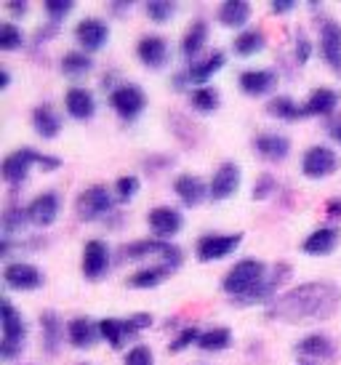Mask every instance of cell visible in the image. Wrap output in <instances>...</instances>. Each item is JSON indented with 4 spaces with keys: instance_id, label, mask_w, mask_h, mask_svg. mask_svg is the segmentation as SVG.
Returning a JSON list of instances; mask_svg holds the SVG:
<instances>
[{
    "instance_id": "6da1fadb",
    "label": "cell",
    "mask_w": 341,
    "mask_h": 365,
    "mask_svg": "<svg viewBox=\"0 0 341 365\" xmlns=\"http://www.w3.org/2000/svg\"><path fill=\"white\" fill-rule=\"evenodd\" d=\"M341 307V288L317 280V283H304L288 294L278 296L270 304L272 320H285V323H304V320H328Z\"/></svg>"
},
{
    "instance_id": "7a4b0ae2",
    "label": "cell",
    "mask_w": 341,
    "mask_h": 365,
    "mask_svg": "<svg viewBox=\"0 0 341 365\" xmlns=\"http://www.w3.org/2000/svg\"><path fill=\"white\" fill-rule=\"evenodd\" d=\"M264 277H267V267L256 259H243L232 267L227 277H224V291L235 299H243V302H248L256 291H259V285L264 283Z\"/></svg>"
},
{
    "instance_id": "3957f363",
    "label": "cell",
    "mask_w": 341,
    "mask_h": 365,
    "mask_svg": "<svg viewBox=\"0 0 341 365\" xmlns=\"http://www.w3.org/2000/svg\"><path fill=\"white\" fill-rule=\"evenodd\" d=\"M0 323H3V344H0V357L3 360H14L21 352L24 336H27V325L21 320V314L11 307V302H3L0 309Z\"/></svg>"
},
{
    "instance_id": "277c9868",
    "label": "cell",
    "mask_w": 341,
    "mask_h": 365,
    "mask_svg": "<svg viewBox=\"0 0 341 365\" xmlns=\"http://www.w3.org/2000/svg\"><path fill=\"white\" fill-rule=\"evenodd\" d=\"M75 208H78V216H81L83 222H96V219L107 216L115 208V200L107 192V187L93 184V187H88V190H83L78 195V205Z\"/></svg>"
},
{
    "instance_id": "5b68a950",
    "label": "cell",
    "mask_w": 341,
    "mask_h": 365,
    "mask_svg": "<svg viewBox=\"0 0 341 365\" xmlns=\"http://www.w3.org/2000/svg\"><path fill=\"white\" fill-rule=\"evenodd\" d=\"M110 104H112V110L118 112L123 120L131 123V120H136V118L141 115V110H144L147 99H144V93H141L139 86H131V83H126V86H118V88L110 93Z\"/></svg>"
},
{
    "instance_id": "8992f818",
    "label": "cell",
    "mask_w": 341,
    "mask_h": 365,
    "mask_svg": "<svg viewBox=\"0 0 341 365\" xmlns=\"http://www.w3.org/2000/svg\"><path fill=\"white\" fill-rule=\"evenodd\" d=\"M43 163V155L35 153V150H16V153H11L6 160H3V179L11 184V187H19L24 179H27V173H30L32 165H41Z\"/></svg>"
},
{
    "instance_id": "52a82bcc",
    "label": "cell",
    "mask_w": 341,
    "mask_h": 365,
    "mask_svg": "<svg viewBox=\"0 0 341 365\" xmlns=\"http://www.w3.org/2000/svg\"><path fill=\"white\" fill-rule=\"evenodd\" d=\"M336 168H339V158L328 147H312L301 160V171L310 179H325V176L336 173Z\"/></svg>"
},
{
    "instance_id": "ba28073f",
    "label": "cell",
    "mask_w": 341,
    "mask_h": 365,
    "mask_svg": "<svg viewBox=\"0 0 341 365\" xmlns=\"http://www.w3.org/2000/svg\"><path fill=\"white\" fill-rule=\"evenodd\" d=\"M243 235H205L198 240V259L200 262H219L224 256H230L240 245Z\"/></svg>"
},
{
    "instance_id": "9c48e42d",
    "label": "cell",
    "mask_w": 341,
    "mask_h": 365,
    "mask_svg": "<svg viewBox=\"0 0 341 365\" xmlns=\"http://www.w3.org/2000/svg\"><path fill=\"white\" fill-rule=\"evenodd\" d=\"M320 53L325 64L341 78V24L339 21H322L320 30Z\"/></svg>"
},
{
    "instance_id": "30bf717a",
    "label": "cell",
    "mask_w": 341,
    "mask_h": 365,
    "mask_svg": "<svg viewBox=\"0 0 341 365\" xmlns=\"http://www.w3.org/2000/svg\"><path fill=\"white\" fill-rule=\"evenodd\" d=\"M3 280L9 288L14 291H35V288H41L43 285V274L38 267H32V264H9L6 269H3Z\"/></svg>"
},
{
    "instance_id": "8fae6325",
    "label": "cell",
    "mask_w": 341,
    "mask_h": 365,
    "mask_svg": "<svg viewBox=\"0 0 341 365\" xmlns=\"http://www.w3.org/2000/svg\"><path fill=\"white\" fill-rule=\"evenodd\" d=\"M107 267H110V248L101 240H88L83 248V274L88 280H99L104 277Z\"/></svg>"
},
{
    "instance_id": "7c38bea8",
    "label": "cell",
    "mask_w": 341,
    "mask_h": 365,
    "mask_svg": "<svg viewBox=\"0 0 341 365\" xmlns=\"http://www.w3.org/2000/svg\"><path fill=\"white\" fill-rule=\"evenodd\" d=\"M150 254H161L163 259L168 264H173V267L181 264L179 248L163 243V240H136V243L126 245V259H144V256H150Z\"/></svg>"
},
{
    "instance_id": "4fadbf2b",
    "label": "cell",
    "mask_w": 341,
    "mask_h": 365,
    "mask_svg": "<svg viewBox=\"0 0 341 365\" xmlns=\"http://www.w3.org/2000/svg\"><path fill=\"white\" fill-rule=\"evenodd\" d=\"M240 187V168L235 163H221L219 171L211 179V197L213 200H227L238 192Z\"/></svg>"
},
{
    "instance_id": "5bb4252c",
    "label": "cell",
    "mask_w": 341,
    "mask_h": 365,
    "mask_svg": "<svg viewBox=\"0 0 341 365\" xmlns=\"http://www.w3.org/2000/svg\"><path fill=\"white\" fill-rule=\"evenodd\" d=\"M173 192L179 195V200L187 208H195L205 200V195H211V187H205L200 176H192V173H184L173 182Z\"/></svg>"
},
{
    "instance_id": "9a60e30c",
    "label": "cell",
    "mask_w": 341,
    "mask_h": 365,
    "mask_svg": "<svg viewBox=\"0 0 341 365\" xmlns=\"http://www.w3.org/2000/svg\"><path fill=\"white\" fill-rule=\"evenodd\" d=\"M59 216V197L54 192H43L38 195L30 205H27V219H30L35 227H51Z\"/></svg>"
},
{
    "instance_id": "2e32d148",
    "label": "cell",
    "mask_w": 341,
    "mask_h": 365,
    "mask_svg": "<svg viewBox=\"0 0 341 365\" xmlns=\"http://www.w3.org/2000/svg\"><path fill=\"white\" fill-rule=\"evenodd\" d=\"M75 38H78V43H81L86 51H99L101 46L107 43V38H110V30L99 19H83L75 27Z\"/></svg>"
},
{
    "instance_id": "e0dca14e",
    "label": "cell",
    "mask_w": 341,
    "mask_h": 365,
    "mask_svg": "<svg viewBox=\"0 0 341 365\" xmlns=\"http://www.w3.org/2000/svg\"><path fill=\"white\" fill-rule=\"evenodd\" d=\"M253 147H256V153H259L264 160H270V163L285 160L288 153H291V142H288L283 133H261L259 139L253 142Z\"/></svg>"
},
{
    "instance_id": "ac0fdd59",
    "label": "cell",
    "mask_w": 341,
    "mask_h": 365,
    "mask_svg": "<svg viewBox=\"0 0 341 365\" xmlns=\"http://www.w3.org/2000/svg\"><path fill=\"white\" fill-rule=\"evenodd\" d=\"M341 232L336 230V227H320V230H315V232L304 240V254L307 256H328L333 254V248H336V243H339Z\"/></svg>"
},
{
    "instance_id": "d6986e66",
    "label": "cell",
    "mask_w": 341,
    "mask_h": 365,
    "mask_svg": "<svg viewBox=\"0 0 341 365\" xmlns=\"http://www.w3.org/2000/svg\"><path fill=\"white\" fill-rule=\"evenodd\" d=\"M139 59L144 67H150V70H161L163 64L168 61V43L158 38V35H150V38H141L139 43Z\"/></svg>"
},
{
    "instance_id": "ffe728a7",
    "label": "cell",
    "mask_w": 341,
    "mask_h": 365,
    "mask_svg": "<svg viewBox=\"0 0 341 365\" xmlns=\"http://www.w3.org/2000/svg\"><path fill=\"white\" fill-rule=\"evenodd\" d=\"M64 107L70 112L75 120H91L93 112H96V102H93V93L86 88H70L64 96Z\"/></svg>"
},
{
    "instance_id": "44dd1931",
    "label": "cell",
    "mask_w": 341,
    "mask_h": 365,
    "mask_svg": "<svg viewBox=\"0 0 341 365\" xmlns=\"http://www.w3.org/2000/svg\"><path fill=\"white\" fill-rule=\"evenodd\" d=\"M275 83H278V75L272 70H248L240 75V88L248 96H264V93H270L275 88Z\"/></svg>"
},
{
    "instance_id": "7402d4cb",
    "label": "cell",
    "mask_w": 341,
    "mask_h": 365,
    "mask_svg": "<svg viewBox=\"0 0 341 365\" xmlns=\"http://www.w3.org/2000/svg\"><path fill=\"white\" fill-rule=\"evenodd\" d=\"M291 277V267L285 262L280 264H275V269H272V274H267L264 277V283L259 285V291L248 299V304H253V302H267V299H272V296L278 294V288H280L285 280Z\"/></svg>"
},
{
    "instance_id": "603a6c76",
    "label": "cell",
    "mask_w": 341,
    "mask_h": 365,
    "mask_svg": "<svg viewBox=\"0 0 341 365\" xmlns=\"http://www.w3.org/2000/svg\"><path fill=\"white\" fill-rule=\"evenodd\" d=\"M67 336H70V344L78 346V349H88L93 346V341L99 339V328L86 320V317H75L67 323Z\"/></svg>"
},
{
    "instance_id": "cb8c5ba5",
    "label": "cell",
    "mask_w": 341,
    "mask_h": 365,
    "mask_svg": "<svg viewBox=\"0 0 341 365\" xmlns=\"http://www.w3.org/2000/svg\"><path fill=\"white\" fill-rule=\"evenodd\" d=\"M41 325H43V346H46V352H49V355H56L61 339H64V325H61L59 314L43 312Z\"/></svg>"
},
{
    "instance_id": "d4e9b609",
    "label": "cell",
    "mask_w": 341,
    "mask_h": 365,
    "mask_svg": "<svg viewBox=\"0 0 341 365\" xmlns=\"http://www.w3.org/2000/svg\"><path fill=\"white\" fill-rule=\"evenodd\" d=\"M173 269H176V267L168 262L158 264V267H150V269H139V272L131 274L128 285L131 288H155V285H161L168 274H173Z\"/></svg>"
},
{
    "instance_id": "484cf974",
    "label": "cell",
    "mask_w": 341,
    "mask_h": 365,
    "mask_svg": "<svg viewBox=\"0 0 341 365\" xmlns=\"http://www.w3.org/2000/svg\"><path fill=\"white\" fill-rule=\"evenodd\" d=\"M296 352L304 357H320V360H328V357L336 355V346H333V341L328 339V336L312 334V336H307L304 341L296 344Z\"/></svg>"
},
{
    "instance_id": "4316f807",
    "label": "cell",
    "mask_w": 341,
    "mask_h": 365,
    "mask_svg": "<svg viewBox=\"0 0 341 365\" xmlns=\"http://www.w3.org/2000/svg\"><path fill=\"white\" fill-rule=\"evenodd\" d=\"M32 125H35V131L41 133L43 139H54V136H59V131H61L59 115L51 110L49 104L35 107V112H32Z\"/></svg>"
},
{
    "instance_id": "83f0119b",
    "label": "cell",
    "mask_w": 341,
    "mask_h": 365,
    "mask_svg": "<svg viewBox=\"0 0 341 365\" xmlns=\"http://www.w3.org/2000/svg\"><path fill=\"white\" fill-rule=\"evenodd\" d=\"M181 213L173 208H155L150 213V227L155 235H176L181 232Z\"/></svg>"
},
{
    "instance_id": "f1b7e54d",
    "label": "cell",
    "mask_w": 341,
    "mask_h": 365,
    "mask_svg": "<svg viewBox=\"0 0 341 365\" xmlns=\"http://www.w3.org/2000/svg\"><path fill=\"white\" fill-rule=\"evenodd\" d=\"M221 67H224V53L221 51H213L208 59H203V61H192V67L187 70V81L190 83H198L203 88V83L205 81H211V75L213 72H219Z\"/></svg>"
},
{
    "instance_id": "f546056e",
    "label": "cell",
    "mask_w": 341,
    "mask_h": 365,
    "mask_svg": "<svg viewBox=\"0 0 341 365\" xmlns=\"http://www.w3.org/2000/svg\"><path fill=\"white\" fill-rule=\"evenodd\" d=\"M251 19V6L245 3V0H227V3H221L219 9V21L224 27H243L245 21Z\"/></svg>"
},
{
    "instance_id": "4dcf8cb0",
    "label": "cell",
    "mask_w": 341,
    "mask_h": 365,
    "mask_svg": "<svg viewBox=\"0 0 341 365\" xmlns=\"http://www.w3.org/2000/svg\"><path fill=\"white\" fill-rule=\"evenodd\" d=\"M336 107H339V93L331 91V88H317V91L310 93L304 112L307 115H331Z\"/></svg>"
},
{
    "instance_id": "1f68e13d",
    "label": "cell",
    "mask_w": 341,
    "mask_h": 365,
    "mask_svg": "<svg viewBox=\"0 0 341 365\" xmlns=\"http://www.w3.org/2000/svg\"><path fill=\"white\" fill-rule=\"evenodd\" d=\"M205 38H208V24H205L203 19H198L190 27V30H187L184 41H181V53H184L187 59H195V56L203 51V46H205Z\"/></svg>"
},
{
    "instance_id": "d6a6232c",
    "label": "cell",
    "mask_w": 341,
    "mask_h": 365,
    "mask_svg": "<svg viewBox=\"0 0 341 365\" xmlns=\"http://www.w3.org/2000/svg\"><path fill=\"white\" fill-rule=\"evenodd\" d=\"M267 112L275 115V118H280V120H301V118H307V112L304 107L288 99V96H275L270 104H267Z\"/></svg>"
},
{
    "instance_id": "836d02e7",
    "label": "cell",
    "mask_w": 341,
    "mask_h": 365,
    "mask_svg": "<svg viewBox=\"0 0 341 365\" xmlns=\"http://www.w3.org/2000/svg\"><path fill=\"white\" fill-rule=\"evenodd\" d=\"M99 336L104 341H110L115 349H121L126 344V339H131L126 320H101L99 323Z\"/></svg>"
},
{
    "instance_id": "e575fe53",
    "label": "cell",
    "mask_w": 341,
    "mask_h": 365,
    "mask_svg": "<svg viewBox=\"0 0 341 365\" xmlns=\"http://www.w3.org/2000/svg\"><path fill=\"white\" fill-rule=\"evenodd\" d=\"M232 344V334L230 328H213V331H205L200 336L198 346L205 349V352H219V349H227Z\"/></svg>"
},
{
    "instance_id": "d590c367",
    "label": "cell",
    "mask_w": 341,
    "mask_h": 365,
    "mask_svg": "<svg viewBox=\"0 0 341 365\" xmlns=\"http://www.w3.org/2000/svg\"><path fill=\"white\" fill-rule=\"evenodd\" d=\"M261 48H264V32L261 30H248L235 38V53H240V56H253Z\"/></svg>"
},
{
    "instance_id": "8d00e7d4",
    "label": "cell",
    "mask_w": 341,
    "mask_h": 365,
    "mask_svg": "<svg viewBox=\"0 0 341 365\" xmlns=\"http://www.w3.org/2000/svg\"><path fill=\"white\" fill-rule=\"evenodd\" d=\"M91 67H93V61H91L86 53H78V51L67 53V56L61 59V72L70 75V78H81V75H86Z\"/></svg>"
},
{
    "instance_id": "74e56055",
    "label": "cell",
    "mask_w": 341,
    "mask_h": 365,
    "mask_svg": "<svg viewBox=\"0 0 341 365\" xmlns=\"http://www.w3.org/2000/svg\"><path fill=\"white\" fill-rule=\"evenodd\" d=\"M192 107L200 112H213L219 110V91L211 86H203L198 91H192Z\"/></svg>"
},
{
    "instance_id": "f35d334b",
    "label": "cell",
    "mask_w": 341,
    "mask_h": 365,
    "mask_svg": "<svg viewBox=\"0 0 341 365\" xmlns=\"http://www.w3.org/2000/svg\"><path fill=\"white\" fill-rule=\"evenodd\" d=\"M176 14V6L173 3H166V0H152L147 3V16H150L155 24H166Z\"/></svg>"
},
{
    "instance_id": "ab89813d",
    "label": "cell",
    "mask_w": 341,
    "mask_h": 365,
    "mask_svg": "<svg viewBox=\"0 0 341 365\" xmlns=\"http://www.w3.org/2000/svg\"><path fill=\"white\" fill-rule=\"evenodd\" d=\"M21 43H24V38H21V32L14 27V24H3L0 27V48L3 51H16V48H21Z\"/></svg>"
},
{
    "instance_id": "60d3db41",
    "label": "cell",
    "mask_w": 341,
    "mask_h": 365,
    "mask_svg": "<svg viewBox=\"0 0 341 365\" xmlns=\"http://www.w3.org/2000/svg\"><path fill=\"white\" fill-rule=\"evenodd\" d=\"M24 222H27V216L19 208H6V213H3V237H9L11 232L21 230Z\"/></svg>"
},
{
    "instance_id": "b9f144b4",
    "label": "cell",
    "mask_w": 341,
    "mask_h": 365,
    "mask_svg": "<svg viewBox=\"0 0 341 365\" xmlns=\"http://www.w3.org/2000/svg\"><path fill=\"white\" fill-rule=\"evenodd\" d=\"M72 0H46V14L51 16V21L56 24V21H61L67 14L72 11Z\"/></svg>"
},
{
    "instance_id": "7bdbcfd3",
    "label": "cell",
    "mask_w": 341,
    "mask_h": 365,
    "mask_svg": "<svg viewBox=\"0 0 341 365\" xmlns=\"http://www.w3.org/2000/svg\"><path fill=\"white\" fill-rule=\"evenodd\" d=\"M200 331L198 328H184L173 341H170V352H181L184 346H190V344H195V341H200Z\"/></svg>"
},
{
    "instance_id": "ee69618b",
    "label": "cell",
    "mask_w": 341,
    "mask_h": 365,
    "mask_svg": "<svg viewBox=\"0 0 341 365\" xmlns=\"http://www.w3.org/2000/svg\"><path fill=\"white\" fill-rule=\"evenodd\" d=\"M126 365H155L150 346H144V344L133 346L128 355H126Z\"/></svg>"
},
{
    "instance_id": "f6af8a7d",
    "label": "cell",
    "mask_w": 341,
    "mask_h": 365,
    "mask_svg": "<svg viewBox=\"0 0 341 365\" xmlns=\"http://www.w3.org/2000/svg\"><path fill=\"white\" fill-rule=\"evenodd\" d=\"M115 187H118V197L121 200H131L133 195L139 192V179L136 176H121Z\"/></svg>"
},
{
    "instance_id": "bcb514c9",
    "label": "cell",
    "mask_w": 341,
    "mask_h": 365,
    "mask_svg": "<svg viewBox=\"0 0 341 365\" xmlns=\"http://www.w3.org/2000/svg\"><path fill=\"white\" fill-rule=\"evenodd\" d=\"M275 187H278V182L272 179L270 173H264V176H259L256 187H253V197H256V200H267V197L275 192Z\"/></svg>"
},
{
    "instance_id": "7dc6e473",
    "label": "cell",
    "mask_w": 341,
    "mask_h": 365,
    "mask_svg": "<svg viewBox=\"0 0 341 365\" xmlns=\"http://www.w3.org/2000/svg\"><path fill=\"white\" fill-rule=\"evenodd\" d=\"M147 325H152V314H147V312H136V314H131L128 320H126V328H128L131 339L139 334V331H144Z\"/></svg>"
},
{
    "instance_id": "c3c4849f",
    "label": "cell",
    "mask_w": 341,
    "mask_h": 365,
    "mask_svg": "<svg viewBox=\"0 0 341 365\" xmlns=\"http://www.w3.org/2000/svg\"><path fill=\"white\" fill-rule=\"evenodd\" d=\"M310 53H312V43L304 38V35H299V41H296V61L299 64H307L310 61Z\"/></svg>"
},
{
    "instance_id": "681fc988",
    "label": "cell",
    "mask_w": 341,
    "mask_h": 365,
    "mask_svg": "<svg viewBox=\"0 0 341 365\" xmlns=\"http://www.w3.org/2000/svg\"><path fill=\"white\" fill-rule=\"evenodd\" d=\"M325 213H328L331 219H341V197H331V200L325 203Z\"/></svg>"
},
{
    "instance_id": "f907efd6",
    "label": "cell",
    "mask_w": 341,
    "mask_h": 365,
    "mask_svg": "<svg viewBox=\"0 0 341 365\" xmlns=\"http://www.w3.org/2000/svg\"><path fill=\"white\" fill-rule=\"evenodd\" d=\"M296 9V3L293 0H275L272 3V14H288V11Z\"/></svg>"
},
{
    "instance_id": "816d5d0a",
    "label": "cell",
    "mask_w": 341,
    "mask_h": 365,
    "mask_svg": "<svg viewBox=\"0 0 341 365\" xmlns=\"http://www.w3.org/2000/svg\"><path fill=\"white\" fill-rule=\"evenodd\" d=\"M6 9L11 11V14H14V16H24V14H27V9H30V6H27V3H24V0H11L9 6H6Z\"/></svg>"
},
{
    "instance_id": "f5cc1de1",
    "label": "cell",
    "mask_w": 341,
    "mask_h": 365,
    "mask_svg": "<svg viewBox=\"0 0 341 365\" xmlns=\"http://www.w3.org/2000/svg\"><path fill=\"white\" fill-rule=\"evenodd\" d=\"M59 30V27H56V24H49V27H41V30H38V43L41 41H49V35H54V32Z\"/></svg>"
},
{
    "instance_id": "db71d44e",
    "label": "cell",
    "mask_w": 341,
    "mask_h": 365,
    "mask_svg": "<svg viewBox=\"0 0 341 365\" xmlns=\"http://www.w3.org/2000/svg\"><path fill=\"white\" fill-rule=\"evenodd\" d=\"M328 133H331L333 142H339V144H341V120H339V123H331V125H328Z\"/></svg>"
},
{
    "instance_id": "11a10c76",
    "label": "cell",
    "mask_w": 341,
    "mask_h": 365,
    "mask_svg": "<svg viewBox=\"0 0 341 365\" xmlns=\"http://www.w3.org/2000/svg\"><path fill=\"white\" fill-rule=\"evenodd\" d=\"M9 83H11L9 70H3V72H0V88H9Z\"/></svg>"
},
{
    "instance_id": "9f6ffc18",
    "label": "cell",
    "mask_w": 341,
    "mask_h": 365,
    "mask_svg": "<svg viewBox=\"0 0 341 365\" xmlns=\"http://www.w3.org/2000/svg\"><path fill=\"white\" fill-rule=\"evenodd\" d=\"M78 365H93V363H78Z\"/></svg>"
}]
</instances>
